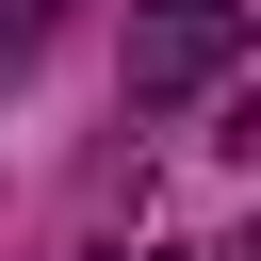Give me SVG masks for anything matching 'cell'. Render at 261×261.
<instances>
[{
  "mask_svg": "<svg viewBox=\"0 0 261 261\" xmlns=\"http://www.w3.org/2000/svg\"><path fill=\"white\" fill-rule=\"evenodd\" d=\"M33 49H49V0H0V82H16Z\"/></svg>",
  "mask_w": 261,
  "mask_h": 261,
  "instance_id": "7a4b0ae2",
  "label": "cell"
},
{
  "mask_svg": "<svg viewBox=\"0 0 261 261\" xmlns=\"http://www.w3.org/2000/svg\"><path fill=\"white\" fill-rule=\"evenodd\" d=\"M245 65V0H147L130 16V114H179Z\"/></svg>",
  "mask_w": 261,
  "mask_h": 261,
  "instance_id": "6da1fadb",
  "label": "cell"
},
{
  "mask_svg": "<svg viewBox=\"0 0 261 261\" xmlns=\"http://www.w3.org/2000/svg\"><path fill=\"white\" fill-rule=\"evenodd\" d=\"M147 261H196V245H147Z\"/></svg>",
  "mask_w": 261,
  "mask_h": 261,
  "instance_id": "3957f363",
  "label": "cell"
}]
</instances>
